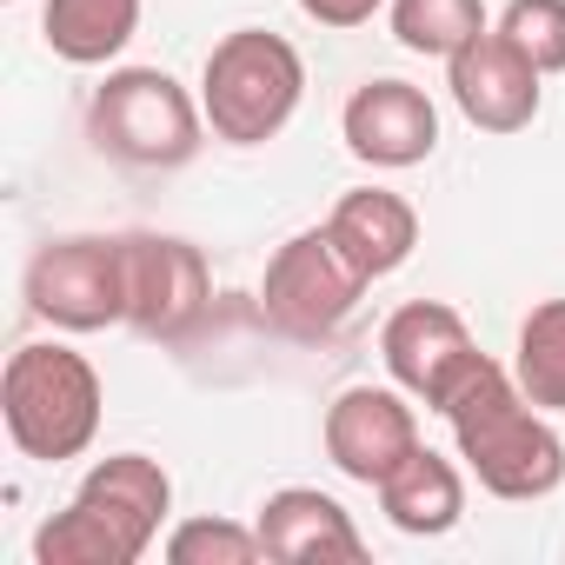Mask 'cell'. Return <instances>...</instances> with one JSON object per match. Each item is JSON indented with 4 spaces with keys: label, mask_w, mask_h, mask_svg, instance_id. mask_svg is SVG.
<instances>
[{
    "label": "cell",
    "mask_w": 565,
    "mask_h": 565,
    "mask_svg": "<svg viewBox=\"0 0 565 565\" xmlns=\"http://www.w3.org/2000/svg\"><path fill=\"white\" fill-rule=\"evenodd\" d=\"M446 426H452V446L466 459V472L492 492V499H545L565 486V439L552 433V419L519 393L512 366H499L492 353H479L459 386L446 393Z\"/></svg>",
    "instance_id": "6da1fadb"
},
{
    "label": "cell",
    "mask_w": 565,
    "mask_h": 565,
    "mask_svg": "<svg viewBox=\"0 0 565 565\" xmlns=\"http://www.w3.org/2000/svg\"><path fill=\"white\" fill-rule=\"evenodd\" d=\"M100 406H107V393H100V373L87 366V353L54 347V340L21 347L8 360V380H0L8 439L41 466L81 459L100 439Z\"/></svg>",
    "instance_id": "7a4b0ae2"
},
{
    "label": "cell",
    "mask_w": 565,
    "mask_h": 565,
    "mask_svg": "<svg viewBox=\"0 0 565 565\" xmlns=\"http://www.w3.org/2000/svg\"><path fill=\"white\" fill-rule=\"evenodd\" d=\"M300 100H307V61L287 34L233 28L226 41H213L200 74V107L226 147H266L273 134H287Z\"/></svg>",
    "instance_id": "3957f363"
},
{
    "label": "cell",
    "mask_w": 565,
    "mask_h": 565,
    "mask_svg": "<svg viewBox=\"0 0 565 565\" xmlns=\"http://www.w3.org/2000/svg\"><path fill=\"white\" fill-rule=\"evenodd\" d=\"M87 134L107 160L140 173H173L200 153L206 107L167 67H114L87 107Z\"/></svg>",
    "instance_id": "277c9868"
},
{
    "label": "cell",
    "mask_w": 565,
    "mask_h": 565,
    "mask_svg": "<svg viewBox=\"0 0 565 565\" xmlns=\"http://www.w3.org/2000/svg\"><path fill=\"white\" fill-rule=\"evenodd\" d=\"M366 287H373V279L347 259V246L327 226H307V233H294L287 246L266 259L259 313H266L273 333H287V340H333L353 320Z\"/></svg>",
    "instance_id": "5b68a950"
},
{
    "label": "cell",
    "mask_w": 565,
    "mask_h": 565,
    "mask_svg": "<svg viewBox=\"0 0 565 565\" xmlns=\"http://www.w3.org/2000/svg\"><path fill=\"white\" fill-rule=\"evenodd\" d=\"M28 307L61 333H100L127 320V246L100 233L47 239L28 259Z\"/></svg>",
    "instance_id": "8992f818"
},
{
    "label": "cell",
    "mask_w": 565,
    "mask_h": 565,
    "mask_svg": "<svg viewBox=\"0 0 565 565\" xmlns=\"http://www.w3.org/2000/svg\"><path fill=\"white\" fill-rule=\"evenodd\" d=\"M120 246H127V327L147 340L193 333L213 300L200 246L173 233H120Z\"/></svg>",
    "instance_id": "52a82bcc"
},
{
    "label": "cell",
    "mask_w": 565,
    "mask_h": 565,
    "mask_svg": "<svg viewBox=\"0 0 565 565\" xmlns=\"http://www.w3.org/2000/svg\"><path fill=\"white\" fill-rule=\"evenodd\" d=\"M380 360H386L399 393H413V399H426L439 413L446 393L459 386V373L479 360V347H472L466 320L446 300H406L380 333Z\"/></svg>",
    "instance_id": "ba28073f"
},
{
    "label": "cell",
    "mask_w": 565,
    "mask_h": 565,
    "mask_svg": "<svg viewBox=\"0 0 565 565\" xmlns=\"http://www.w3.org/2000/svg\"><path fill=\"white\" fill-rule=\"evenodd\" d=\"M545 74L499 34L486 28L479 41H466L452 61H446V87H452V107L479 127V134H519L539 120V87Z\"/></svg>",
    "instance_id": "9c48e42d"
},
{
    "label": "cell",
    "mask_w": 565,
    "mask_h": 565,
    "mask_svg": "<svg viewBox=\"0 0 565 565\" xmlns=\"http://www.w3.org/2000/svg\"><path fill=\"white\" fill-rule=\"evenodd\" d=\"M413 446H419V419H413L406 393H393V386H347L327 406V459L353 486L380 492V479L399 472V459Z\"/></svg>",
    "instance_id": "30bf717a"
},
{
    "label": "cell",
    "mask_w": 565,
    "mask_h": 565,
    "mask_svg": "<svg viewBox=\"0 0 565 565\" xmlns=\"http://www.w3.org/2000/svg\"><path fill=\"white\" fill-rule=\"evenodd\" d=\"M340 134H347L353 160L399 173V167L433 160V147H439V107L413 81H366V87H353V100L340 114Z\"/></svg>",
    "instance_id": "8fae6325"
},
{
    "label": "cell",
    "mask_w": 565,
    "mask_h": 565,
    "mask_svg": "<svg viewBox=\"0 0 565 565\" xmlns=\"http://www.w3.org/2000/svg\"><path fill=\"white\" fill-rule=\"evenodd\" d=\"M253 525H259L266 558H279V565H360L366 558L353 512L320 486H279Z\"/></svg>",
    "instance_id": "7c38bea8"
},
{
    "label": "cell",
    "mask_w": 565,
    "mask_h": 565,
    "mask_svg": "<svg viewBox=\"0 0 565 565\" xmlns=\"http://www.w3.org/2000/svg\"><path fill=\"white\" fill-rule=\"evenodd\" d=\"M160 532L140 519V512H127V505H114L107 492H74V505L67 512H54L41 532H34V565H134V558H147V545H153Z\"/></svg>",
    "instance_id": "4fadbf2b"
},
{
    "label": "cell",
    "mask_w": 565,
    "mask_h": 565,
    "mask_svg": "<svg viewBox=\"0 0 565 565\" xmlns=\"http://www.w3.org/2000/svg\"><path fill=\"white\" fill-rule=\"evenodd\" d=\"M327 233L347 246V259H353L366 279H386V273H399V266L413 259V246H419V213H413V200H399V193H386V186H353V193L333 200Z\"/></svg>",
    "instance_id": "5bb4252c"
},
{
    "label": "cell",
    "mask_w": 565,
    "mask_h": 565,
    "mask_svg": "<svg viewBox=\"0 0 565 565\" xmlns=\"http://www.w3.org/2000/svg\"><path fill=\"white\" fill-rule=\"evenodd\" d=\"M380 512L406 539H439V532H452L466 519V479H459V466L446 452L413 446L399 459V472L380 479Z\"/></svg>",
    "instance_id": "9a60e30c"
},
{
    "label": "cell",
    "mask_w": 565,
    "mask_h": 565,
    "mask_svg": "<svg viewBox=\"0 0 565 565\" xmlns=\"http://www.w3.org/2000/svg\"><path fill=\"white\" fill-rule=\"evenodd\" d=\"M140 34V0H47L41 41L67 67H107Z\"/></svg>",
    "instance_id": "2e32d148"
},
{
    "label": "cell",
    "mask_w": 565,
    "mask_h": 565,
    "mask_svg": "<svg viewBox=\"0 0 565 565\" xmlns=\"http://www.w3.org/2000/svg\"><path fill=\"white\" fill-rule=\"evenodd\" d=\"M512 380L539 413H565V300H539L519 320Z\"/></svg>",
    "instance_id": "e0dca14e"
},
{
    "label": "cell",
    "mask_w": 565,
    "mask_h": 565,
    "mask_svg": "<svg viewBox=\"0 0 565 565\" xmlns=\"http://www.w3.org/2000/svg\"><path fill=\"white\" fill-rule=\"evenodd\" d=\"M486 28V0H393V41L426 61H452Z\"/></svg>",
    "instance_id": "ac0fdd59"
},
{
    "label": "cell",
    "mask_w": 565,
    "mask_h": 565,
    "mask_svg": "<svg viewBox=\"0 0 565 565\" xmlns=\"http://www.w3.org/2000/svg\"><path fill=\"white\" fill-rule=\"evenodd\" d=\"M167 558L173 565H259V525H233V519H186L167 532Z\"/></svg>",
    "instance_id": "d6986e66"
},
{
    "label": "cell",
    "mask_w": 565,
    "mask_h": 565,
    "mask_svg": "<svg viewBox=\"0 0 565 565\" xmlns=\"http://www.w3.org/2000/svg\"><path fill=\"white\" fill-rule=\"evenodd\" d=\"M499 34H505L539 74H565V0H505Z\"/></svg>",
    "instance_id": "ffe728a7"
},
{
    "label": "cell",
    "mask_w": 565,
    "mask_h": 565,
    "mask_svg": "<svg viewBox=\"0 0 565 565\" xmlns=\"http://www.w3.org/2000/svg\"><path fill=\"white\" fill-rule=\"evenodd\" d=\"M300 14L320 28H366L380 14V0H300Z\"/></svg>",
    "instance_id": "44dd1931"
}]
</instances>
